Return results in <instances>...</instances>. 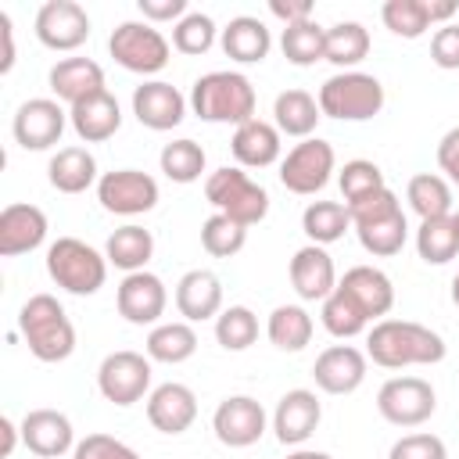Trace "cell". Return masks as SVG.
I'll return each instance as SVG.
<instances>
[{"instance_id":"obj_1","label":"cell","mask_w":459,"mask_h":459,"mask_svg":"<svg viewBox=\"0 0 459 459\" xmlns=\"http://www.w3.org/2000/svg\"><path fill=\"white\" fill-rule=\"evenodd\" d=\"M448 351L445 337L412 319H380L366 333V355L384 369L405 366H434Z\"/></svg>"},{"instance_id":"obj_2","label":"cell","mask_w":459,"mask_h":459,"mask_svg":"<svg viewBox=\"0 0 459 459\" xmlns=\"http://www.w3.org/2000/svg\"><path fill=\"white\" fill-rule=\"evenodd\" d=\"M190 111L201 122H215V126H244L255 118V86L244 72H204L201 79H194L190 86Z\"/></svg>"},{"instance_id":"obj_3","label":"cell","mask_w":459,"mask_h":459,"mask_svg":"<svg viewBox=\"0 0 459 459\" xmlns=\"http://www.w3.org/2000/svg\"><path fill=\"white\" fill-rule=\"evenodd\" d=\"M18 330L39 362H65L75 351V326L54 294H32L18 312Z\"/></svg>"},{"instance_id":"obj_4","label":"cell","mask_w":459,"mask_h":459,"mask_svg":"<svg viewBox=\"0 0 459 459\" xmlns=\"http://www.w3.org/2000/svg\"><path fill=\"white\" fill-rule=\"evenodd\" d=\"M47 273L61 290L75 298H90L108 280V258L79 237H57L47 247Z\"/></svg>"},{"instance_id":"obj_5","label":"cell","mask_w":459,"mask_h":459,"mask_svg":"<svg viewBox=\"0 0 459 459\" xmlns=\"http://www.w3.org/2000/svg\"><path fill=\"white\" fill-rule=\"evenodd\" d=\"M319 111L337 122H366L384 108V82L369 72H337L319 86Z\"/></svg>"},{"instance_id":"obj_6","label":"cell","mask_w":459,"mask_h":459,"mask_svg":"<svg viewBox=\"0 0 459 459\" xmlns=\"http://www.w3.org/2000/svg\"><path fill=\"white\" fill-rule=\"evenodd\" d=\"M204 197L219 215H230L240 226H255L269 215V194L244 169L222 165L204 179Z\"/></svg>"},{"instance_id":"obj_7","label":"cell","mask_w":459,"mask_h":459,"mask_svg":"<svg viewBox=\"0 0 459 459\" xmlns=\"http://www.w3.org/2000/svg\"><path fill=\"white\" fill-rule=\"evenodd\" d=\"M108 50L126 72H136V75H158L172 54L169 39L151 22H122L111 32Z\"/></svg>"},{"instance_id":"obj_8","label":"cell","mask_w":459,"mask_h":459,"mask_svg":"<svg viewBox=\"0 0 459 459\" xmlns=\"http://www.w3.org/2000/svg\"><path fill=\"white\" fill-rule=\"evenodd\" d=\"M437 394L423 377H391L377 391V412L394 427H420L434 416Z\"/></svg>"},{"instance_id":"obj_9","label":"cell","mask_w":459,"mask_h":459,"mask_svg":"<svg viewBox=\"0 0 459 459\" xmlns=\"http://www.w3.org/2000/svg\"><path fill=\"white\" fill-rule=\"evenodd\" d=\"M337 165V154L326 140L319 136H308L301 143H294L287 151V158L280 161V183L290 190V194H319L326 183H330V172Z\"/></svg>"},{"instance_id":"obj_10","label":"cell","mask_w":459,"mask_h":459,"mask_svg":"<svg viewBox=\"0 0 459 459\" xmlns=\"http://www.w3.org/2000/svg\"><path fill=\"white\" fill-rule=\"evenodd\" d=\"M97 391L111 402V405H136L147 391H151V359L140 351H111L104 355L100 369H97Z\"/></svg>"},{"instance_id":"obj_11","label":"cell","mask_w":459,"mask_h":459,"mask_svg":"<svg viewBox=\"0 0 459 459\" xmlns=\"http://www.w3.org/2000/svg\"><path fill=\"white\" fill-rule=\"evenodd\" d=\"M97 201L111 215H143L158 204V179L140 169H115L97 179Z\"/></svg>"},{"instance_id":"obj_12","label":"cell","mask_w":459,"mask_h":459,"mask_svg":"<svg viewBox=\"0 0 459 459\" xmlns=\"http://www.w3.org/2000/svg\"><path fill=\"white\" fill-rule=\"evenodd\" d=\"M68 126V115L61 108V100L54 97H32L25 104H18L14 118H11V133L18 140V147L25 151H50L61 133Z\"/></svg>"},{"instance_id":"obj_13","label":"cell","mask_w":459,"mask_h":459,"mask_svg":"<svg viewBox=\"0 0 459 459\" xmlns=\"http://www.w3.org/2000/svg\"><path fill=\"white\" fill-rule=\"evenodd\" d=\"M165 305H169V290H165L161 276H154L147 269L126 273L115 290V308L133 326H158V319L165 316Z\"/></svg>"},{"instance_id":"obj_14","label":"cell","mask_w":459,"mask_h":459,"mask_svg":"<svg viewBox=\"0 0 459 459\" xmlns=\"http://www.w3.org/2000/svg\"><path fill=\"white\" fill-rule=\"evenodd\" d=\"M36 39L50 50H79L90 39V14L75 0H47L36 11Z\"/></svg>"},{"instance_id":"obj_15","label":"cell","mask_w":459,"mask_h":459,"mask_svg":"<svg viewBox=\"0 0 459 459\" xmlns=\"http://www.w3.org/2000/svg\"><path fill=\"white\" fill-rule=\"evenodd\" d=\"M212 430L226 448H251L265 434V409L251 394H230L215 405Z\"/></svg>"},{"instance_id":"obj_16","label":"cell","mask_w":459,"mask_h":459,"mask_svg":"<svg viewBox=\"0 0 459 459\" xmlns=\"http://www.w3.org/2000/svg\"><path fill=\"white\" fill-rule=\"evenodd\" d=\"M366 366H369V355L359 351L355 344H330L316 355L312 377H316V387L326 394H351L362 387Z\"/></svg>"},{"instance_id":"obj_17","label":"cell","mask_w":459,"mask_h":459,"mask_svg":"<svg viewBox=\"0 0 459 459\" xmlns=\"http://www.w3.org/2000/svg\"><path fill=\"white\" fill-rule=\"evenodd\" d=\"M186 104L190 100L165 79H147V82H140L133 90V115H136L140 126H147L154 133L176 129L183 122V115H186Z\"/></svg>"},{"instance_id":"obj_18","label":"cell","mask_w":459,"mask_h":459,"mask_svg":"<svg viewBox=\"0 0 459 459\" xmlns=\"http://www.w3.org/2000/svg\"><path fill=\"white\" fill-rule=\"evenodd\" d=\"M319 420H323V405H319L316 391L294 387V391H287V394L276 402V409H273V434H276L280 445L298 448V445H305V441L316 434Z\"/></svg>"},{"instance_id":"obj_19","label":"cell","mask_w":459,"mask_h":459,"mask_svg":"<svg viewBox=\"0 0 459 459\" xmlns=\"http://www.w3.org/2000/svg\"><path fill=\"white\" fill-rule=\"evenodd\" d=\"M22 445L39 459H57L65 452H75V430L72 420L61 409H32L22 416Z\"/></svg>"},{"instance_id":"obj_20","label":"cell","mask_w":459,"mask_h":459,"mask_svg":"<svg viewBox=\"0 0 459 459\" xmlns=\"http://www.w3.org/2000/svg\"><path fill=\"white\" fill-rule=\"evenodd\" d=\"M47 212L39 204H25L14 201L0 212V255L4 258H18L36 251L47 240Z\"/></svg>"},{"instance_id":"obj_21","label":"cell","mask_w":459,"mask_h":459,"mask_svg":"<svg viewBox=\"0 0 459 459\" xmlns=\"http://www.w3.org/2000/svg\"><path fill=\"white\" fill-rule=\"evenodd\" d=\"M290 287L298 290L301 301H326L337 287V269L326 247L305 244L290 258Z\"/></svg>"},{"instance_id":"obj_22","label":"cell","mask_w":459,"mask_h":459,"mask_svg":"<svg viewBox=\"0 0 459 459\" xmlns=\"http://www.w3.org/2000/svg\"><path fill=\"white\" fill-rule=\"evenodd\" d=\"M147 420L161 434H183L197 420V394L186 384H176V380L158 384L147 394Z\"/></svg>"},{"instance_id":"obj_23","label":"cell","mask_w":459,"mask_h":459,"mask_svg":"<svg viewBox=\"0 0 459 459\" xmlns=\"http://www.w3.org/2000/svg\"><path fill=\"white\" fill-rule=\"evenodd\" d=\"M68 122L82 143H104L122 129V108H118L111 90H100V93L72 104Z\"/></svg>"},{"instance_id":"obj_24","label":"cell","mask_w":459,"mask_h":459,"mask_svg":"<svg viewBox=\"0 0 459 459\" xmlns=\"http://www.w3.org/2000/svg\"><path fill=\"white\" fill-rule=\"evenodd\" d=\"M176 308L186 323H204L222 312V280L212 269H190L176 283Z\"/></svg>"},{"instance_id":"obj_25","label":"cell","mask_w":459,"mask_h":459,"mask_svg":"<svg viewBox=\"0 0 459 459\" xmlns=\"http://www.w3.org/2000/svg\"><path fill=\"white\" fill-rule=\"evenodd\" d=\"M50 90H54V100H65L68 108L108 90L104 86V68L93 61V57H61L50 75H47Z\"/></svg>"},{"instance_id":"obj_26","label":"cell","mask_w":459,"mask_h":459,"mask_svg":"<svg viewBox=\"0 0 459 459\" xmlns=\"http://www.w3.org/2000/svg\"><path fill=\"white\" fill-rule=\"evenodd\" d=\"M337 287L355 298V305L369 316V323H373L377 316H387L391 305H394V283H391V276L380 273L377 265H351V269L337 280Z\"/></svg>"},{"instance_id":"obj_27","label":"cell","mask_w":459,"mask_h":459,"mask_svg":"<svg viewBox=\"0 0 459 459\" xmlns=\"http://www.w3.org/2000/svg\"><path fill=\"white\" fill-rule=\"evenodd\" d=\"M219 43H222V50H226L230 61H237V65H258V61L269 57L273 36H269V29H265L262 18H255V14H237V18H230V25L219 32Z\"/></svg>"},{"instance_id":"obj_28","label":"cell","mask_w":459,"mask_h":459,"mask_svg":"<svg viewBox=\"0 0 459 459\" xmlns=\"http://www.w3.org/2000/svg\"><path fill=\"white\" fill-rule=\"evenodd\" d=\"M280 136H283V133H280L273 122L251 118V122H244V126L233 129L230 151H233V158H237L244 169H265V165L280 161V151H283Z\"/></svg>"},{"instance_id":"obj_29","label":"cell","mask_w":459,"mask_h":459,"mask_svg":"<svg viewBox=\"0 0 459 459\" xmlns=\"http://www.w3.org/2000/svg\"><path fill=\"white\" fill-rule=\"evenodd\" d=\"M323 111H319V100L308 93V90H283L276 93L273 100V126L283 133V136H298V140H308L319 126Z\"/></svg>"},{"instance_id":"obj_30","label":"cell","mask_w":459,"mask_h":459,"mask_svg":"<svg viewBox=\"0 0 459 459\" xmlns=\"http://www.w3.org/2000/svg\"><path fill=\"white\" fill-rule=\"evenodd\" d=\"M47 179L57 194H82L100 179L97 158L86 147H61L47 165Z\"/></svg>"},{"instance_id":"obj_31","label":"cell","mask_w":459,"mask_h":459,"mask_svg":"<svg viewBox=\"0 0 459 459\" xmlns=\"http://www.w3.org/2000/svg\"><path fill=\"white\" fill-rule=\"evenodd\" d=\"M151 255H154V237H151V230H143V226H136V222L118 226V230L108 237V244H104L108 265H115V269H122V273H140V269H147Z\"/></svg>"},{"instance_id":"obj_32","label":"cell","mask_w":459,"mask_h":459,"mask_svg":"<svg viewBox=\"0 0 459 459\" xmlns=\"http://www.w3.org/2000/svg\"><path fill=\"white\" fill-rule=\"evenodd\" d=\"M143 348H147V359L151 362L179 366V362H186L197 351V333H194V326L186 319H179V323H158V326H151Z\"/></svg>"},{"instance_id":"obj_33","label":"cell","mask_w":459,"mask_h":459,"mask_svg":"<svg viewBox=\"0 0 459 459\" xmlns=\"http://www.w3.org/2000/svg\"><path fill=\"white\" fill-rule=\"evenodd\" d=\"M301 230H305L308 244L326 247V244L341 240V237L351 230V212H348V204H341V201H312V204L301 212Z\"/></svg>"},{"instance_id":"obj_34","label":"cell","mask_w":459,"mask_h":459,"mask_svg":"<svg viewBox=\"0 0 459 459\" xmlns=\"http://www.w3.org/2000/svg\"><path fill=\"white\" fill-rule=\"evenodd\" d=\"M312 316L301 305H276L265 319V333L280 351H301L312 341Z\"/></svg>"},{"instance_id":"obj_35","label":"cell","mask_w":459,"mask_h":459,"mask_svg":"<svg viewBox=\"0 0 459 459\" xmlns=\"http://www.w3.org/2000/svg\"><path fill=\"white\" fill-rule=\"evenodd\" d=\"M280 50L290 65L298 68H308L316 61H326V29L308 18V22H298V25H283V36H280Z\"/></svg>"},{"instance_id":"obj_36","label":"cell","mask_w":459,"mask_h":459,"mask_svg":"<svg viewBox=\"0 0 459 459\" xmlns=\"http://www.w3.org/2000/svg\"><path fill=\"white\" fill-rule=\"evenodd\" d=\"M405 201H409V208L420 215V222H423V219L452 215V186H448V179L437 176V172H420V176H412L409 186H405Z\"/></svg>"},{"instance_id":"obj_37","label":"cell","mask_w":459,"mask_h":459,"mask_svg":"<svg viewBox=\"0 0 459 459\" xmlns=\"http://www.w3.org/2000/svg\"><path fill=\"white\" fill-rule=\"evenodd\" d=\"M416 251L427 265H445L459 255V226L455 215H441V219H423L416 230Z\"/></svg>"},{"instance_id":"obj_38","label":"cell","mask_w":459,"mask_h":459,"mask_svg":"<svg viewBox=\"0 0 459 459\" xmlns=\"http://www.w3.org/2000/svg\"><path fill=\"white\" fill-rule=\"evenodd\" d=\"M369 54V29L362 22H337L326 29V61L341 72H355V65Z\"/></svg>"},{"instance_id":"obj_39","label":"cell","mask_w":459,"mask_h":459,"mask_svg":"<svg viewBox=\"0 0 459 459\" xmlns=\"http://www.w3.org/2000/svg\"><path fill=\"white\" fill-rule=\"evenodd\" d=\"M158 165H161V172L172 183H197L201 172H204V165H208V158H204V147L197 140L179 136V140H172V143L161 147Z\"/></svg>"},{"instance_id":"obj_40","label":"cell","mask_w":459,"mask_h":459,"mask_svg":"<svg viewBox=\"0 0 459 459\" xmlns=\"http://www.w3.org/2000/svg\"><path fill=\"white\" fill-rule=\"evenodd\" d=\"M319 319H323L326 333H333V337H341V341L359 337V333L369 326V316H366V312L355 305V298H351V294H344L341 287H333V294L323 301Z\"/></svg>"},{"instance_id":"obj_41","label":"cell","mask_w":459,"mask_h":459,"mask_svg":"<svg viewBox=\"0 0 459 459\" xmlns=\"http://www.w3.org/2000/svg\"><path fill=\"white\" fill-rule=\"evenodd\" d=\"M215 341L226 351H244L258 341V316L247 305H230L215 316Z\"/></svg>"},{"instance_id":"obj_42","label":"cell","mask_w":459,"mask_h":459,"mask_svg":"<svg viewBox=\"0 0 459 459\" xmlns=\"http://www.w3.org/2000/svg\"><path fill=\"white\" fill-rule=\"evenodd\" d=\"M355 233H359V244H362L369 255L391 258V255H398V251L405 247V240H409V222H405V212H398V215H391V219H384V222L359 226Z\"/></svg>"},{"instance_id":"obj_43","label":"cell","mask_w":459,"mask_h":459,"mask_svg":"<svg viewBox=\"0 0 459 459\" xmlns=\"http://www.w3.org/2000/svg\"><path fill=\"white\" fill-rule=\"evenodd\" d=\"M247 244V226H240V222H233L230 215H208L204 222H201V247L208 251V255H215V258H233L240 247Z\"/></svg>"},{"instance_id":"obj_44","label":"cell","mask_w":459,"mask_h":459,"mask_svg":"<svg viewBox=\"0 0 459 459\" xmlns=\"http://www.w3.org/2000/svg\"><path fill=\"white\" fill-rule=\"evenodd\" d=\"M384 25L402 36V39H420L430 29V14H427V0H387L380 7Z\"/></svg>"},{"instance_id":"obj_45","label":"cell","mask_w":459,"mask_h":459,"mask_svg":"<svg viewBox=\"0 0 459 459\" xmlns=\"http://www.w3.org/2000/svg\"><path fill=\"white\" fill-rule=\"evenodd\" d=\"M215 36H219L215 22H212L208 14H201V11H190L186 18H179V22L172 25V47H176L179 54H190V57L208 54L212 43H215Z\"/></svg>"},{"instance_id":"obj_46","label":"cell","mask_w":459,"mask_h":459,"mask_svg":"<svg viewBox=\"0 0 459 459\" xmlns=\"http://www.w3.org/2000/svg\"><path fill=\"white\" fill-rule=\"evenodd\" d=\"M337 183H341L344 204H355V201H362V197H369V194H377V190L387 186L380 165H373V161H366V158L344 161V169L337 172Z\"/></svg>"},{"instance_id":"obj_47","label":"cell","mask_w":459,"mask_h":459,"mask_svg":"<svg viewBox=\"0 0 459 459\" xmlns=\"http://www.w3.org/2000/svg\"><path fill=\"white\" fill-rule=\"evenodd\" d=\"M348 212H351V230H359V226H373V222H384V219L398 215L402 212V201H398V194L391 186H384V190H377V194L348 204Z\"/></svg>"},{"instance_id":"obj_48","label":"cell","mask_w":459,"mask_h":459,"mask_svg":"<svg viewBox=\"0 0 459 459\" xmlns=\"http://www.w3.org/2000/svg\"><path fill=\"white\" fill-rule=\"evenodd\" d=\"M387 459H448V448H445V441H441L437 434L420 430V434L398 437V441L391 445Z\"/></svg>"},{"instance_id":"obj_49","label":"cell","mask_w":459,"mask_h":459,"mask_svg":"<svg viewBox=\"0 0 459 459\" xmlns=\"http://www.w3.org/2000/svg\"><path fill=\"white\" fill-rule=\"evenodd\" d=\"M72 459H140V455H136L126 441H118V437H111V434H86V437L75 445Z\"/></svg>"},{"instance_id":"obj_50","label":"cell","mask_w":459,"mask_h":459,"mask_svg":"<svg viewBox=\"0 0 459 459\" xmlns=\"http://www.w3.org/2000/svg\"><path fill=\"white\" fill-rule=\"evenodd\" d=\"M430 61L437 68H459V25L448 22L430 39Z\"/></svg>"},{"instance_id":"obj_51","label":"cell","mask_w":459,"mask_h":459,"mask_svg":"<svg viewBox=\"0 0 459 459\" xmlns=\"http://www.w3.org/2000/svg\"><path fill=\"white\" fill-rule=\"evenodd\" d=\"M140 7V14H143V22H179V18H186L190 11H186V0H140L136 4Z\"/></svg>"},{"instance_id":"obj_52","label":"cell","mask_w":459,"mask_h":459,"mask_svg":"<svg viewBox=\"0 0 459 459\" xmlns=\"http://www.w3.org/2000/svg\"><path fill=\"white\" fill-rule=\"evenodd\" d=\"M437 165L448 176V183L459 186V126L441 136V143H437Z\"/></svg>"},{"instance_id":"obj_53","label":"cell","mask_w":459,"mask_h":459,"mask_svg":"<svg viewBox=\"0 0 459 459\" xmlns=\"http://www.w3.org/2000/svg\"><path fill=\"white\" fill-rule=\"evenodd\" d=\"M269 11L283 25H298V22H308L316 7H312V0H269Z\"/></svg>"},{"instance_id":"obj_54","label":"cell","mask_w":459,"mask_h":459,"mask_svg":"<svg viewBox=\"0 0 459 459\" xmlns=\"http://www.w3.org/2000/svg\"><path fill=\"white\" fill-rule=\"evenodd\" d=\"M0 36H4V57H0V72L7 75L11 65H14V29H11V18L0 11Z\"/></svg>"},{"instance_id":"obj_55","label":"cell","mask_w":459,"mask_h":459,"mask_svg":"<svg viewBox=\"0 0 459 459\" xmlns=\"http://www.w3.org/2000/svg\"><path fill=\"white\" fill-rule=\"evenodd\" d=\"M18 437H22V427H14L7 416H0V459H7L14 452Z\"/></svg>"},{"instance_id":"obj_56","label":"cell","mask_w":459,"mask_h":459,"mask_svg":"<svg viewBox=\"0 0 459 459\" xmlns=\"http://www.w3.org/2000/svg\"><path fill=\"white\" fill-rule=\"evenodd\" d=\"M455 11H459V4H455V0H427V14H430V25H434V22L448 25Z\"/></svg>"},{"instance_id":"obj_57","label":"cell","mask_w":459,"mask_h":459,"mask_svg":"<svg viewBox=\"0 0 459 459\" xmlns=\"http://www.w3.org/2000/svg\"><path fill=\"white\" fill-rule=\"evenodd\" d=\"M287 459H333L330 452H316V448H294L287 452Z\"/></svg>"},{"instance_id":"obj_58","label":"cell","mask_w":459,"mask_h":459,"mask_svg":"<svg viewBox=\"0 0 459 459\" xmlns=\"http://www.w3.org/2000/svg\"><path fill=\"white\" fill-rule=\"evenodd\" d=\"M452 301H455V308H459V273H455V280H452Z\"/></svg>"},{"instance_id":"obj_59","label":"cell","mask_w":459,"mask_h":459,"mask_svg":"<svg viewBox=\"0 0 459 459\" xmlns=\"http://www.w3.org/2000/svg\"><path fill=\"white\" fill-rule=\"evenodd\" d=\"M452 215H455V226H459V212H452Z\"/></svg>"}]
</instances>
